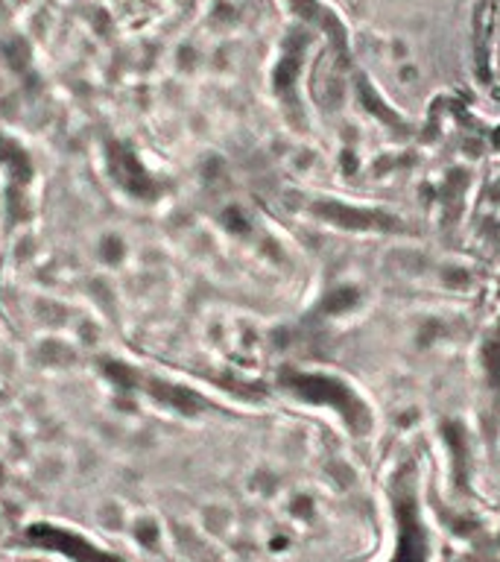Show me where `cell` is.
<instances>
[{
	"label": "cell",
	"mask_w": 500,
	"mask_h": 562,
	"mask_svg": "<svg viewBox=\"0 0 500 562\" xmlns=\"http://www.w3.org/2000/svg\"><path fill=\"white\" fill-rule=\"evenodd\" d=\"M287 390H293L296 395L307 398V402H325L337 407V411L357 425V419L363 416V404L354 393H351L349 386L342 384V381H333L328 375H307V372H293V375L284 381Z\"/></svg>",
	"instance_id": "obj_1"
},
{
	"label": "cell",
	"mask_w": 500,
	"mask_h": 562,
	"mask_svg": "<svg viewBox=\"0 0 500 562\" xmlns=\"http://www.w3.org/2000/svg\"><path fill=\"white\" fill-rule=\"evenodd\" d=\"M316 214L325 217L328 223L340 228H354V232H386V228H401V223L389 214L366 209H349V205H333V202H322L316 205Z\"/></svg>",
	"instance_id": "obj_2"
}]
</instances>
